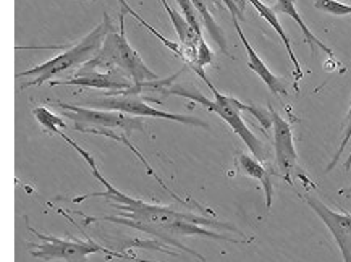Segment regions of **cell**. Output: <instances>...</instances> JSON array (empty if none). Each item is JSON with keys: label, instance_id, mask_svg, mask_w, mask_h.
I'll list each match as a JSON object with an SVG mask.
<instances>
[{"label": "cell", "instance_id": "cell-8", "mask_svg": "<svg viewBox=\"0 0 351 262\" xmlns=\"http://www.w3.org/2000/svg\"><path fill=\"white\" fill-rule=\"evenodd\" d=\"M272 115V128H274V151H276V162L277 169L280 170V177L285 180L288 184H293L295 178L303 180V184L308 188H314L306 175L301 171L298 165V154L293 141V131L288 121H285L271 107L269 108Z\"/></svg>", "mask_w": 351, "mask_h": 262}, {"label": "cell", "instance_id": "cell-16", "mask_svg": "<svg viewBox=\"0 0 351 262\" xmlns=\"http://www.w3.org/2000/svg\"><path fill=\"white\" fill-rule=\"evenodd\" d=\"M193 5H195L197 15L201 18V23L206 26V29H208V33L210 38L217 46L220 47V51H222L225 56H230L228 53V46H227V39H225V34L222 28H220L217 21H215V18L210 10L208 8V2L206 0H191Z\"/></svg>", "mask_w": 351, "mask_h": 262}, {"label": "cell", "instance_id": "cell-7", "mask_svg": "<svg viewBox=\"0 0 351 262\" xmlns=\"http://www.w3.org/2000/svg\"><path fill=\"white\" fill-rule=\"evenodd\" d=\"M86 106H91L94 108H101V110H117L123 112V114L133 115V117H151V119H164L178 121V123L188 125V126H202L208 128V123L202 121L197 117L191 115H182V114H172V112L159 110V108L152 107L139 96H127V94H110V96L99 97V99H89L86 101Z\"/></svg>", "mask_w": 351, "mask_h": 262}, {"label": "cell", "instance_id": "cell-12", "mask_svg": "<svg viewBox=\"0 0 351 262\" xmlns=\"http://www.w3.org/2000/svg\"><path fill=\"white\" fill-rule=\"evenodd\" d=\"M247 2H251V5H253L256 10L259 12V15L263 16L269 25H271V28H274V31H276L278 36H280L283 46H285L287 52H288V57H290V60H291V63H293V67H295V88H296V91H298V83H300V80L303 78V71H301V65H300L298 58H296V56H295L290 39H288L287 33L282 28L280 20H278L276 10L269 7L267 3L261 2V0H247Z\"/></svg>", "mask_w": 351, "mask_h": 262}, {"label": "cell", "instance_id": "cell-11", "mask_svg": "<svg viewBox=\"0 0 351 262\" xmlns=\"http://www.w3.org/2000/svg\"><path fill=\"white\" fill-rule=\"evenodd\" d=\"M232 21H233V26H235V29H237V33H238V38H240V40L243 43V46H245V49H246L247 67H250V69L253 70L254 73L258 75L259 78L264 81L265 86H267L269 89H271L272 94H277V96H278V94H283V96H285V94H288L285 84H283V81L278 78V76H276V75L272 73L271 69H269V67L265 65V63L263 62V58L258 56V52H256L254 49H253V46H251L250 40L246 39L245 33H243V31H241L240 20H238L237 16H232Z\"/></svg>", "mask_w": 351, "mask_h": 262}, {"label": "cell", "instance_id": "cell-13", "mask_svg": "<svg viewBox=\"0 0 351 262\" xmlns=\"http://www.w3.org/2000/svg\"><path fill=\"white\" fill-rule=\"evenodd\" d=\"M119 2H120V5H121V10H125V12L128 13V15H132L133 18H136V20L139 21V23H141V25L144 26V28H147V31H151V33L154 34L156 38L159 39L162 44H164L165 47L170 49V51H172V52L175 53V56L182 58V60H183L184 63H188V65H190L191 69H193V67L196 65V60H197V51H193V49L186 47V46H184V44L180 43V40L177 43V40H170V39L165 38V36H162V34L159 33V31H157L156 28H152V26H151L149 23H147L146 20H143L141 15H139L138 12H134L133 8L128 5L127 0H119Z\"/></svg>", "mask_w": 351, "mask_h": 262}, {"label": "cell", "instance_id": "cell-18", "mask_svg": "<svg viewBox=\"0 0 351 262\" xmlns=\"http://www.w3.org/2000/svg\"><path fill=\"white\" fill-rule=\"evenodd\" d=\"M33 115L38 119L39 123L43 125V128L49 131V134H58L60 133V130L66 128L64 117L53 115L52 112L46 107H36L33 110Z\"/></svg>", "mask_w": 351, "mask_h": 262}, {"label": "cell", "instance_id": "cell-1", "mask_svg": "<svg viewBox=\"0 0 351 262\" xmlns=\"http://www.w3.org/2000/svg\"><path fill=\"white\" fill-rule=\"evenodd\" d=\"M62 138L70 144L71 147L78 152L80 156H83V159L88 162L91 167V171L94 178L97 182L104 184V191L101 193H91V194H83V196L73 198V202H83L88 198H104L110 202V206L114 207L117 214L115 215H104V217H84V225H91L94 222H112V224H120L127 225V227L136 228L138 232L151 235L152 238H157L164 245L180 248L184 252H190L191 256L197 257V259L204 262V257L197 254L196 251H193L182 241L183 237H202L209 239H222V241H230V243H243L247 239H235L228 235H220L213 230H208L206 227H215L228 230V232H235L238 235H243L238 232V228L233 225L223 224V222H215V220H209L202 215H195L191 212H182L173 209V207H164L157 204H149V202H144L141 200H134V198L128 196V194L119 191V189L112 187L107 180L102 177V174L97 169L96 160L89 154L86 149H83L80 144H76L69 134H65L64 131H60Z\"/></svg>", "mask_w": 351, "mask_h": 262}, {"label": "cell", "instance_id": "cell-5", "mask_svg": "<svg viewBox=\"0 0 351 262\" xmlns=\"http://www.w3.org/2000/svg\"><path fill=\"white\" fill-rule=\"evenodd\" d=\"M29 232L36 235L40 239V243H36L31 248V254L43 261H64V262H86L88 256L102 252L107 257H115V259H125L133 262H154V261H141L133 254H125V252L112 251V248H104L99 243H94L91 238L88 239H62L52 235H44L34 230L28 225Z\"/></svg>", "mask_w": 351, "mask_h": 262}, {"label": "cell", "instance_id": "cell-25", "mask_svg": "<svg viewBox=\"0 0 351 262\" xmlns=\"http://www.w3.org/2000/svg\"><path fill=\"white\" fill-rule=\"evenodd\" d=\"M91 2H97V0H91Z\"/></svg>", "mask_w": 351, "mask_h": 262}, {"label": "cell", "instance_id": "cell-15", "mask_svg": "<svg viewBox=\"0 0 351 262\" xmlns=\"http://www.w3.org/2000/svg\"><path fill=\"white\" fill-rule=\"evenodd\" d=\"M274 10L280 12V13H285V15H288L290 18H293V20L296 21V25L300 26L301 33H303L306 43H308V46H309V49H311L313 53L316 52V47H319V49H322V51L326 52L328 57L335 58L334 51H332V49L328 47V46H326V44L322 43V40H319V39L316 38V36H314V34L311 33V29H309L308 26H306L304 20H303V18H301V15H300L298 8H296L295 0H277L276 8H274Z\"/></svg>", "mask_w": 351, "mask_h": 262}, {"label": "cell", "instance_id": "cell-3", "mask_svg": "<svg viewBox=\"0 0 351 262\" xmlns=\"http://www.w3.org/2000/svg\"><path fill=\"white\" fill-rule=\"evenodd\" d=\"M114 29L110 16L104 13L102 23H99L88 36H84L76 46H71L69 51L64 53H58L57 57L51 58L43 65L34 67V69L25 70L16 75V78H31L29 81L21 84V89L29 88V86H40L44 83H51L52 78L65 73V71L78 69L81 65H86L97 56L99 51L102 49L106 36Z\"/></svg>", "mask_w": 351, "mask_h": 262}, {"label": "cell", "instance_id": "cell-17", "mask_svg": "<svg viewBox=\"0 0 351 262\" xmlns=\"http://www.w3.org/2000/svg\"><path fill=\"white\" fill-rule=\"evenodd\" d=\"M160 3L164 5L165 10H167L170 20H172L175 31H177V34H178L180 43L184 44L186 47L193 49V51H197V44H199L201 39L197 38L195 31L191 29V26L186 21V18H184L183 15H180L178 12H175L173 8L167 3V0H160Z\"/></svg>", "mask_w": 351, "mask_h": 262}, {"label": "cell", "instance_id": "cell-4", "mask_svg": "<svg viewBox=\"0 0 351 262\" xmlns=\"http://www.w3.org/2000/svg\"><path fill=\"white\" fill-rule=\"evenodd\" d=\"M125 15H127V12L121 10L119 31L112 29L106 36L102 49L91 62L83 65V70H119L127 78L132 80L134 86L141 84L144 81L159 80V76L154 71L147 69L141 56L130 46L127 34H125Z\"/></svg>", "mask_w": 351, "mask_h": 262}, {"label": "cell", "instance_id": "cell-22", "mask_svg": "<svg viewBox=\"0 0 351 262\" xmlns=\"http://www.w3.org/2000/svg\"><path fill=\"white\" fill-rule=\"evenodd\" d=\"M220 2L225 3V7L228 8L232 16H237L238 20H245V15H243V5L237 2V0H220Z\"/></svg>", "mask_w": 351, "mask_h": 262}, {"label": "cell", "instance_id": "cell-19", "mask_svg": "<svg viewBox=\"0 0 351 262\" xmlns=\"http://www.w3.org/2000/svg\"><path fill=\"white\" fill-rule=\"evenodd\" d=\"M178 3V7L182 8V15L186 18V21L190 23L191 29L195 31L196 36L202 39V31H201V18L197 15L195 5H193L191 0H175Z\"/></svg>", "mask_w": 351, "mask_h": 262}, {"label": "cell", "instance_id": "cell-2", "mask_svg": "<svg viewBox=\"0 0 351 262\" xmlns=\"http://www.w3.org/2000/svg\"><path fill=\"white\" fill-rule=\"evenodd\" d=\"M202 80H204V83L209 86L210 91L214 93V101H210V99L202 96L201 93L193 91V89H188L186 86H182V84H173L172 88H170L169 96H180L184 99H190V101H193V102L202 104V106L208 108L209 112H214V114H217L223 121H227L228 126L235 131L238 136L243 139V143L246 144L247 149L253 152V156L256 157V159L267 160V151H265L263 143H261L259 139L254 136L253 131L247 128L245 120H243V117H241V112H250V114H253L256 119L261 121V125H263L264 128H271L272 126L271 110H269V114H267V112L263 110V108H259V107L246 106V104L240 102L235 97L225 96V94L219 93L217 89H215V86L208 80V76H204Z\"/></svg>", "mask_w": 351, "mask_h": 262}, {"label": "cell", "instance_id": "cell-23", "mask_svg": "<svg viewBox=\"0 0 351 262\" xmlns=\"http://www.w3.org/2000/svg\"><path fill=\"white\" fill-rule=\"evenodd\" d=\"M339 194H340V196H345V198H348V200H351V187L345 188V189H340Z\"/></svg>", "mask_w": 351, "mask_h": 262}, {"label": "cell", "instance_id": "cell-14", "mask_svg": "<svg viewBox=\"0 0 351 262\" xmlns=\"http://www.w3.org/2000/svg\"><path fill=\"white\" fill-rule=\"evenodd\" d=\"M237 167L241 174L247 175V177L259 180L261 184H263L264 193H265V206L267 209L272 207V196H274V187L271 183V174L269 170H265L263 165H261L259 160L253 159V157L246 156V154H240L237 157Z\"/></svg>", "mask_w": 351, "mask_h": 262}, {"label": "cell", "instance_id": "cell-6", "mask_svg": "<svg viewBox=\"0 0 351 262\" xmlns=\"http://www.w3.org/2000/svg\"><path fill=\"white\" fill-rule=\"evenodd\" d=\"M52 107L62 110V117L71 119L76 131L84 133L89 128H110V130H123L130 134L133 131H144L143 117H133L123 112L117 110H101V108H86L75 106V104H66L60 101L49 102Z\"/></svg>", "mask_w": 351, "mask_h": 262}, {"label": "cell", "instance_id": "cell-24", "mask_svg": "<svg viewBox=\"0 0 351 262\" xmlns=\"http://www.w3.org/2000/svg\"><path fill=\"white\" fill-rule=\"evenodd\" d=\"M350 167H351V154L348 157V160L345 162V170H350Z\"/></svg>", "mask_w": 351, "mask_h": 262}, {"label": "cell", "instance_id": "cell-21", "mask_svg": "<svg viewBox=\"0 0 351 262\" xmlns=\"http://www.w3.org/2000/svg\"><path fill=\"white\" fill-rule=\"evenodd\" d=\"M214 63V58H213V52H210V49L208 44H206L204 39L199 40V44H197V60H196V65L193 67V70H204L206 65H213Z\"/></svg>", "mask_w": 351, "mask_h": 262}, {"label": "cell", "instance_id": "cell-10", "mask_svg": "<svg viewBox=\"0 0 351 262\" xmlns=\"http://www.w3.org/2000/svg\"><path fill=\"white\" fill-rule=\"evenodd\" d=\"M303 200L306 201V204L316 212L324 225L330 230L332 237L335 238L337 245L340 248L343 261L351 262V215L345 214V212L332 211L321 200L309 196V194L303 196Z\"/></svg>", "mask_w": 351, "mask_h": 262}, {"label": "cell", "instance_id": "cell-20", "mask_svg": "<svg viewBox=\"0 0 351 262\" xmlns=\"http://www.w3.org/2000/svg\"><path fill=\"white\" fill-rule=\"evenodd\" d=\"M314 7L324 13H328V15H351V5H348V3H341L339 0H314Z\"/></svg>", "mask_w": 351, "mask_h": 262}, {"label": "cell", "instance_id": "cell-9", "mask_svg": "<svg viewBox=\"0 0 351 262\" xmlns=\"http://www.w3.org/2000/svg\"><path fill=\"white\" fill-rule=\"evenodd\" d=\"M51 86H80V88H94V89H106L107 96L117 94L121 91H130L134 88V83L127 78L119 70L99 71V70H83L80 69L75 76L70 80H56L49 83Z\"/></svg>", "mask_w": 351, "mask_h": 262}]
</instances>
